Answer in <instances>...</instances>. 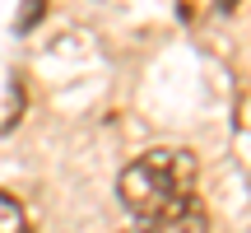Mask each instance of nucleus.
<instances>
[{"mask_svg": "<svg viewBox=\"0 0 251 233\" xmlns=\"http://www.w3.org/2000/svg\"><path fill=\"white\" fill-rule=\"evenodd\" d=\"M196 177H200V163L191 149L181 145H158V149L140 154L135 163H126L117 191H121V205L130 210L140 224H163V219H177L191 210L196 201Z\"/></svg>", "mask_w": 251, "mask_h": 233, "instance_id": "1", "label": "nucleus"}, {"mask_svg": "<svg viewBox=\"0 0 251 233\" xmlns=\"http://www.w3.org/2000/svg\"><path fill=\"white\" fill-rule=\"evenodd\" d=\"M135 233H205V215H200V210L191 205L186 215H177V219H163V224H140Z\"/></svg>", "mask_w": 251, "mask_h": 233, "instance_id": "2", "label": "nucleus"}, {"mask_svg": "<svg viewBox=\"0 0 251 233\" xmlns=\"http://www.w3.org/2000/svg\"><path fill=\"white\" fill-rule=\"evenodd\" d=\"M0 233H28V219L19 210V201L5 196V191H0Z\"/></svg>", "mask_w": 251, "mask_h": 233, "instance_id": "3", "label": "nucleus"}]
</instances>
